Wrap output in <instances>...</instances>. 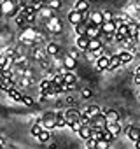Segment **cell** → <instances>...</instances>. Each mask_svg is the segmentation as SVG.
I'll return each mask as SVG.
<instances>
[{"label":"cell","instance_id":"obj_1","mask_svg":"<svg viewBox=\"0 0 140 149\" xmlns=\"http://www.w3.org/2000/svg\"><path fill=\"white\" fill-rule=\"evenodd\" d=\"M0 13L9 16V18H16V14H18L16 0H2V2H0Z\"/></svg>","mask_w":140,"mask_h":149},{"label":"cell","instance_id":"obj_2","mask_svg":"<svg viewBox=\"0 0 140 149\" xmlns=\"http://www.w3.org/2000/svg\"><path fill=\"white\" fill-rule=\"evenodd\" d=\"M46 26H47V30H49V32H53V33H60V32L63 30V26H61V21H60L56 16L49 18V19H47V23H46Z\"/></svg>","mask_w":140,"mask_h":149},{"label":"cell","instance_id":"obj_3","mask_svg":"<svg viewBox=\"0 0 140 149\" xmlns=\"http://www.w3.org/2000/svg\"><path fill=\"white\" fill-rule=\"evenodd\" d=\"M65 119H67V125L70 126L72 123H76V121H81V112L79 111H76V109H68V111H65Z\"/></svg>","mask_w":140,"mask_h":149},{"label":"cell","instance_id":"obj_4","mask_svg":"<svg viewBox=\"0 0 140 149\" xmlns=\"http://www.w3.org/2000/svg\"><path fill=\"white\" fill-rule=\"evenodd\" d=\"M84 19H86V14L81 13V11H77V9H74L72 13H68V21L72 23V25H79V23H82Z\"/></svg>","mask_w":140,"mask_h":149},{"label":"cell","instance_id":"obj_5","mask_svg":"<svg viewBox=\"0 0 140 149\" xmlns=\"http://www.w3.org/2000/svg\"><path fill=\"white\" fill-rule=\"evenodd\" d=\"M89 39H98L102 35V25H93V23H88V33H86Z\"/></svg>","mask_w":140,"mask_h":149},{"label":"cell","instance_id":"obj_6","mask_svg":"<svg viewBox=\"0 0 140 149\" xmlns=\"http://www.w3.org/2000/svg\"><path fill=\"white\" fill-rule=\"evenodd\" d=\"M40 123L44 128H56V114H46L40 119Z\"/></svg>","mask_w":140,"mask_h":149},{"label":"cell","instance_id":"obj_7","mask_svg":"<svg viewBox=\"0 0 140 149\" xmlns=\"http://www.w3.org/2000/svg\"><path fill=\"white\" fill-rule=\"evenodd\" d=\"M107 118H105V114L102 112V114H98V116H95L93 119H91V125L93 126H96V128H105L107 126Z\"/></svg>","mask_w":140,"mask_h":149},{"label":"cell","instance_id":"obj_8","mask_svg":"<svg viewBox=\"0 0 140 149\" xmlns=\"http://www.w3.org/2000/svg\"><path fill=\"white\" fill-rule=\"evenodd\" d=\"M109 65H110V56L103 54V56L96 58V68H98V70H107Z\"/></svg>","mask_w":140,"mask_h":149},{"label":"cell","instance_id":"obj_9","mask_svg":"<svg viewBox=\"0 0 140 149\" xmlns=\"http://www.w3.org/2000/svg\"><path fill=\"white\" fill-rule=\"evenodd\" d=\"M126 135H128V139L130 140H133V142H137L138 139H140V128H135V126H126Z\"/></svg>","mask_w":140,"mask_h":149},{"label":"cell","instance_id":"obj_10","mask_svg":"<svg viewBox=\"0 0 140 149\" xmlns=\"http://www.w3.org/2000/svg\"><path fill=\"white\" fill-rule=\"evenodd\" d=\"M114 137H117L121 132H123V128H121V125H119V121H110V123H107V126H105Z\"/></svg>","mask_w":140,"mask_h":149},{"label":"cell","instance_id":"obj_11","mask_svg":"<svg viewBox=\"0 0 140 149\" xmlns=\"http://www.w3.org/2000/svg\"><path fill=\"white\" fill-rule=\"evenodd\" d=\"M123 65V61H121V58H119V54H114V56H110V65H109V72H114V70H117L119 67Z\"/></svg>","mask_w":140,"mask_h":149},{"label":"cell","instance_id":"obj_12","mask_svg":"<svg viewBox=\"0 0 140 149\" xmlns=\"http://www.w3.org/2000/svg\"><path fill=\"white\" fill-rule=\"evenodd\" d=\"M116 25H114V19L112 21H103L102 23V33H116Z\"/></svg>","mask_w":140,"mask_h":149},{"label":"cell","instance_id":"obj_13","mask_svg":"<svg viewBox=\"0 0 140 149\" xmlns=\"http://www.w3.org/2000/svg\"><path fill=\"white\" fill-rule=\"evenodd\" d=\"M14 88V79L12 77H4L2 81H0V90H4V91H9Z\"/></svg>","mask_w":140,"mask_h":149},{"label":"cell","instance_id":"obj_14","mask_svg":"<svg viewBox=\"0 0 140 149\" xmlns=\"http://www.w3.org/2000/svg\"><path fill=\"white\" fill-rule=\"evenodd\" d=\"M82 112H84V114H88V116H89V118L93 119L95 116H98V114H102V109H100L98 105H89V107H86V109H84Z\"/></svg>","mask_w":140,"mask_h":149},{"label":"cell","instance_id":"obj_15","mask_svg":"<svg viewBox=\"0 0 140 149\" xmlns=\"http://www.w3.org/2000/svg\"><path fill=\"white\" fill-rule=\"evenodd\" d=\"M91 133H93V126H89V125H82V128L79 130V135H81V139H84V140L91 139Z\"/></svg>","mask_w":140,"mask_h":149},{"label":"cell","instance_id":"obj_16","mask_svg":"<svg viewBox=\"0 0 140 149\" xmlns=\"http://www.w3.org/2000/svg\"><path fill=\"white\" fill-rule=\"evenodd\" d=\"M76 60H77V58L70 56V54H68V56H65V58H63V67H65L67 70H72V68H76V63H77Z\"/></svg>","mask_w":140,"mask_h":149},{"label":"cell","instance_id":"obj_17","mask_svg":"<svg viewBox=\"0 0 140 149\" xmlns=\"http://www.w3.org/2000/svg\"><path fill=\"white\" fill-rule=\"evenodd\" d=\"M88 23L102 25V23H103V14H102V13H98V11H96V13H91V14H89V21H88Z\"/></svg>","mask_w":140,"mask_h":149},{"label":"cell","instance_id":"obj_18","mask_svg":"<svg viewBox=\"0 0 140 149\" xmlns=\"http://www.w3.org/2000/svg\"><path fill=\"white\" fill-rule=\"evenodd\" d=\"M88 46H89V37L88 35H79L77 37V47L88 51Z\"/></svg>","mask_w":140,"mask_h":149},{"label":"cell","instance_id":"obj_19","mask_svg":"<svg viewBox=\"0 0 140 149\" xmlns=\"http://www.w3.org/2000/svg\"><path fill=\"white\" fill-rule=\"evenodd\" d=\"M133 51H130V49H124V51H121L119 53V58H121V61H123V65L124 63H130L131 60H133Z\"/></svg>","mask_w":140,"mask_h":149},{"label":"cell","instance_id":"obj_20","mask_svg":"<svg viewBox=\"0 0 140 149\" xmlns=\"http://www.w3.org/2000/svg\"><path fill=\"white\" fill-rule=\"evenodd\" d=\"M100 47H102L100 37H98V39H89V46H88V51H89V53H95V51H98Z\"/></svg>","mask_w":140,"mask_h":149},{"label":"cell","instance_id":"obj_21","mask_svg":"<svg viewBox=\"0 0 140 149\" xmlns=\"http://www.w3.org/2000/svg\"><path fill=\"white\" fill-rule=\"evenodd\" d=\"M103 114H105V118H107L109 123H110V121H119V114H117V111H114V109H105Z\"/></svg>","mask_w":140,"mask_h":149},{"label":"cell","instance_id":"obj_22","mask_svg":"<svg viewBox=\"0 0 140 149\" xmlns=\"http://www.w3.org/2000/svg\"><path fill=\"white\" fill-rule=\"evenodd\" d=\"M63 81H65L67 84H76L77 77L74 76V72H72V70H68V72H65V74H63Z\"/></svg>","mask_w":140,"mask_h":149},{"label":"cell","instance_id":"obj_23","mask_svg":"<svg viewBox=\"0 0 140 149\" xmlns=\"http://www.w3.org/2000/svg\"><path fill=\"white\" fill-rule=\"evenodd\" d=\"M76 9L81 11V13H88V9H89V2H88V0H79V2L76 4Z\"/></svg>","mask_w":140,"mask_h":149},{"label":"cell","instance_id":"obj_24","mask_svg":"<svg viewBox=\"0 0 140 149\" xmlns=\"http://www.w3.org/2000/svg\"><path fill=\"white\" fill-rule=\"evenodd\" d=\"M49 139H51V133H49V130H47V128H44V130L37 135V140H39V142H47Z\"/></svg>","mask_w":140,"mask_h":149},{"label":"cell","instance_id":"obj_25","mask_svg":"<svg viewBox=\"0 0 140 149\" xmlns=\"http://www.w3.org/2000/svg\"><path fill=\"white\" fill-rule=\"evenodd\" d=\"M76 32H77V35H86L88 33V23H79V25H76Z\"/></svg>","mask_w":140,"mask_h":149},{"label":"cell","instance_id":"obj_26","mask_svg":"<svg viewBox=\"0 0 140 149\" xmlns=\"http://www.w3.org/2000/svg\"><path fill=\"white\" fill-rule=\"evenodd\" d=\"M7 95H9L12 100H16V102H21V100H23V95H21L18 90H14V88H12V90H9V91H7Z\"/></svg>","mask_w":140,"mask_h":149},{"label":"cell","instance_id":"obj_27","mask_svg":"<svg viewBox=\"0 0 140 149\" xmlns=\"http://www.w3.org/2000/svg\"><path fill=\"white\" fill-rule=\"evenodd\" d=\"M39 13H40V14H42V16H44L46 19H49V18H53V16H54V14H53V9H51L49 6H47V7H42V9H40Z\"/></svg>","mask_w":140,"mask_h":149},{"label":"cell","instance_id":"obj_28","mask_svg":"<svg viewBox=\"0 0 140 149\" xmlns=\"http://www.w3.org/2000/svg\"><path fill=\"white\" fill-rule=\"evenodd\" d=\"M67 126V119L63 114H56V128H63Z\"/></svg>","mask_w":140,"mask_h":149},{"label":"cell","instance_id":"obj_29","mask_svg":"<svg viewBox=\"0 0 140 149\" xmlns=\"http://www.w3.org/2000/svg\"><path fill=\"white\" fill-rule=\"evenodd\" d=\"M51 86H53V79H44L40 83V91H47V90H51Z\"/></svg>","mask_w":140,"mask_h":149},{"label":"cell","instance_id":"obj_30","mask_svg":"<svg viewBox=\"0 0 140 149\" xmlns=\"http://www.w3.org/2000/svg\"><path fill=\"white\" fill-rule=\"evenodd\" d=\"M58 53H60V47H58V44L51 42V44L47 46V54H58Z\"/></svg>","mask_w":140,"mask_h":149},{"label":"cell","instance_id":"obj_31","mask_svg":"<svg viewBox=\"0 0 140 149\" xmlns=\"http://www.w3.org/2000/svg\"><path fill=\"white\" fill-rule=\"evenodd\" d=\"M42 130H44V126H42V123L39 121L37 125H33V126H32V135H33V137H37V135H39Z\"/></svg>","mask_w":140,"mask_h":149},{"label":"cell","instance_id":"obj_32","mask_svg":"<svg viewBox=\"0 0 140 149\" xmlns=\"http://www.w3.org/2000/svg\"><path fill=\"white\" fill-rule=\"evenodd\" d=\"M109 146H110V142L105 140V139H100V140L96 142V147H98V149H109Z\"/></svg>","mask_w":140,"mask_h":149},{"label":"cell","instance_id":"obj_33","mask_svg":"<svg viewBox=\"0 0 140 149\" xmlns=\"http://www.w3.org/2000/svg\"><path fill=\"white\" fill-rule=\"evenodd\" d=\"M102 139H105V140H109V142H112V140H114L116 137H114V135H112V133H110V132H109L107 128H103V135H102Z\"/></svg>","mask_w":140,"mask_h":149},{"label":"cell","instance_id":"obj_34","mask_svg":"<svg viewBox=\"0 0 140 149\" xmlns=\"http://www.w3.org/2000/svg\"><path fill=\"white\" fill-rule=\"evenodd\" d=\"M47 6L54 11V9H60L61 7V2H60V0H49V2H47Z\"/></svg>","mask_w":140,"mask_h":149},{"label":"cell","instance_id":"obj_35","mask_svg":"<svg viewBox=\"0 0 140 149\" xmlns=\"http://www.w3.org/2000/svg\"><path fill=\"white\" fill-rule=\"evenodd\" d=\"M63 83H65V81H63V74H58V76L53 77V84H58V86H60V84H63Z\"/></svg>","mask_w":140,"mask_h":149},{"label":"cell","instance_id":"obj_36","mask_svg":"<svg viewBox=\"0 0 140 149\" xmlns=\"http://www.w3.org/2000/svg\"><path fill=\"white\" fill-rule=\"evenodd\" d=\"M70 128H72V132H77V133H79V130L82 128V123H81V121H76V123L70 125Z\"/></svg>","mask_w":140,"mask_h":149},{"label":"cell","instance_id":"obj_37","mask_svg":"<svg viewBox=\"0 0 140 149\" xmlns=\"http://www.w3.org/2000/svg\"><path fill=\"white\" fill-rule=\"evenodd\" d=\"M102 14H103V21H112V19H114V14H112L110 11H103Z\"/></svg>","mask_w":140,"mask_h":149},{"label":"cell","instance_id":"obj_38","mask_svg":"<svg viewBox=\"0 0 140 149\" xmlns=\"http://www.w3.org/2000/svg\"><path fill=\"white\" fill-rule=\"evenodd\" d=\"M114 25H116V28H119V26L126 25V21H124V18H114Z\"/></svg>","mask_w":140,"mask_h":149},{"label":"cell","instance_id":"obj_39","mask_svg":"<svg viewBox=\"0 0 140 149\" xmlns=\"http://www.w3.org/2000/svg\"><path fill=\"white\" fill-rule=\"evenodd\" d=\"M37 60H42L44 58V49H35V54H33Z\"/></svg>","mask_w":140,"mask_h":149},{"label":"cell","instance_id":"obj_40","mask_svg":"<svg viewBox=\"0 0 140 149\" xmlns=\"http://www.w3.org/2000/svg\"><path fill=\"white\" fill-rule=\"evenodd\" d=\"M21 102H23L25 105H32V104H33V100H32L30 97H26V95H23V100H21Z\"/></svg>","mask_w":140,"mask_h":149},{"label":"cell","instance_id":"obj_41","mask_svg":"<svg viewBox=\"0 0 140 149\" xmlns=\"http://www.w3.org/2000/svg\"><path fill=\"white\" fill-rule=\"evenodd\" d=\"M96 142H98L96 139H88V140H86V146H88V147H95Z\"/></svg>","mask_w":140,"mask_h":149},{"label":"cell","instance_id":"obj_42","mask_svg":"<svg viewBox=\"0 0 140 149\" xmlns=\"http://www.w3.org/2000/svg\"><path fill=\"white\" fill-rule=\"evenodd\" d=\"M82 97L84 98H91V90H82Z\"/></svg>","mask_w":140,"mask_h":149},{"label":"cell","instance_id":"obj_43","mask_svg":"<svg viewBox=\"0 0 140 149\" xmlns=\"http://www.w3.org/2000/svg\"><path fill=\"white\" fill-rule=\"evenodd\" d=\"M135 84L140 86V76H138V74H135Z\"/></svg>","mask_w":140,"mask_h":149},{"label":"cell","instance_id":"obj_44","mask_svg":"<svg viewBox=\"0 0 140 149\" xmlns=\"http://www.w3.org/2000/svg\"><path fill=\"white\" fill-rule=\"evenodd\" d=\"M2 146H4V137L0 135V149H2Z\"/></svg>","mask_w":140,"mask_h":149},{"label":"cell","instance_id":"obj_45","mask_svg":"<svg viewBox=\"0 0 140 149\" xmlns=\"http://www.w3.org/2000/svg\"><path fill=\"white\" fill-rule=\"evenodd\" d=\"M135 147H137V149H140V139H138V140L135 142Z\"/></svg>","mask_w":140,"mask_h":149},{"label":"cell","instance_id":"obj_46","mask_svg":"<svg viewBox=\"0 0 140 149\" xmlns=\"http://www.w3.org/2000/svg\"><path fill=\"white\" fill-rule=\"evenodd\" d=\"M135 74H138V76H140V65L137 67V70H135Z\"/></svg>","mask_w":140,"mask_h":149},{"label":"cell","instance_id":"obj_47","mask_svg":"<svg viewBox=\"0 0 140 149\" xmlns=\"http://www.w3.org/2000/svg\"><path fill=\"white\" fill-rule=\"evenodd\" d=\"M0 63H2V53H0Z\"/></svg>","mask_w":140,"mask_h":149},{"label":"cell","instance_id":"obj_48","mask_svg":"<svg viewBox=\"0 0 140 149\" xmlns=\"http://www.w3.org/2000/svg\"><path fill=\"white\" fill-rule=\"evenodd\" d=\"M88 149H98V147H96V146H95V147H88Z\"/></svg>","mask_w":140,"mask_h":149}]
</instances>
